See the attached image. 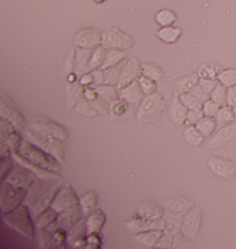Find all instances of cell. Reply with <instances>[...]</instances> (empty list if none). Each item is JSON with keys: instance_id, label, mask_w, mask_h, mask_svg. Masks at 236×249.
<instances>
[{"instance_id": "6da1fadb", "label": "cell", "mask_w": 236, "mask_h": 249, "mask_svg": "<svg viewBox=\"0 0 236 249\" xmlns=\"http://www.w3.org/2000/svg\"><path fill=\"white\" fill-rule=\"evenodd\" d=\"M59 189H60L59 181L51 185L48 182L39 181L32 185L30 191L27 192L26 203L30 207V214L33 218H37L41 213H44L51 207Z\"/></svg>"}, {"instance_id": "7a4b0ae2", "label": "cell", "mask_w": 236, "mask_h": 249, "mask_svg": "<svg viewBox=\"0 0 236 249\" xmlns=\"http://www.w3.org/2000/svg\"><path fill=\"white\" fill-rule=\"evenodd\" d=\"M18 154L22 155L30 163H33V165L41 169L49 170V172H55L56 173L60 169V165H59V162H58V160L55 157L45 153L42 148L37 147L32 142H20V148H18Z\"/></svg>"}, {"instance_id": "3957f363", "label": "cell", "mask_w": 236, "mask_h": 249, "mask_svg": "<svg viewBox=\"0 0 236 249\" xmlns=\"http://www.w3.org/2000/svg\"><path fill=\"white\" fill-rule=\"evenodd\" d=\"M164 109H165V102L161 94L152 93L142 100L139 110L137 113V120L146 123L156 122L162 115Z\"/></svg>"}, {"instance_id": "277c9868", "label": "cell", "mask_w": 236, "mask_h": 249, "mask_svg": "<svg viewBox=\"0 0 236 249\" xmlns=\"http://www.w3.org/2000/svg\"><path fill=\"white\" fill-rule=\"evenodd\" d=\"M101 47L108 49H119V51H128L133 47L131 36L121 32L118 27H107L101 32Z\"/></svg>"}, {"instance_id": "5b68a950", "label": "cell", "mask_w": 236, "mask_h": 249, "mask_svg": "<svg viewBox=\"0 0 236 249\" xmlns=\"http://www.w3.org/2000/svg\"><path fill=\"white\" fill-rule=\"evenodd\" d=\"M25 135H26L27 141L32 142V143L36 144L37 147L42 148L45 153L55 157L58 161H61V160H63V150H61L60 141H58V139H55V138H51V136L41 135L39 134V132H34L32 129L25 131Z\"/></svg>"}, {"instance_id": "8992f818", "label": "cell", "mask_w": 236, "mask_h": 249, "mask_svg": "<svg viewBox=\"0 0 236 249\" xmlns=\"http://www.w3.org/2000/svg\"><path fill=\"white\" fill-rule=\"evenodd\" d=\"M6 221L11 228L20 231L25 236L32 237L33 236V225L29 219V211L25 206H20L18 209H15L11 213H8L4 215Z\"/></svg>"}, {"instance_id": "52a82bcc", "label": "cell", "mask_w": 236, "mask_h": 249, "mask_svg": "<svg viewBox=\"0 0 236 249\" xmlns=\"http://www.w3.org/2000/svg\"><path fill=\"white\" fill-rule=\"evenodd\" d=\"M26 191L25 188L20 189V187H14L13 184L6 182L1 187V210L3 214L11 213L20 207V202L25 197Z\"/></svg>"}, {"instance_id": "ba28073f", "label": "cell", "mask_w": 236, "mask_h": 249, "mask_svg": "<svg viewBox=\"0 0 236 249\" xmlns=\"http://www.w3.org/2000/svg\"><path fill=\"white\" fill-rule=\"evenodd\" d=\"M124 228L127 229L128 233L131 234H138L142 231H149V230H164L165 229V221L160 219H145L141 216H131L124 222Z\"/></svg>"}, {"instance_id": "9c48e42d", "label": "cell", "mask_w": 236, "mask_h": 249, "mask_svg": "<svg viewBox=\"0 0 236 249\" xmlns=\"http://www.w3.org/2000/svg\"><path fill=\"white\" fill-rule=\"evenodd\" d=\"M201 221H202V211L198 207H193L187 211V214L183 216L182 225H180V231L182 236L186 237L187 240H194L201 228Z\"/></svg>"}, {"instance_id": "30bf717a", "label": "cell", "mask_w": 236, "mask_h": 249, "mask_svg": "<svg viewBox=\"0 0 236 249\" xmlns=\"http://www.w3.org/2000/svg\"><path fill=\"white\" fill-rule=\"evenodd\" d=\"M77 204H78V197L75 196L74 191L71 189V187L68 184H66L63 188L58 191L54 202L51 204V209H54L58 214H60V213L74 207Z\"/></svg>"}, {"instance_id": "8fae6325", "label": "cell", "mask_w": 236, "mask_h": 249, "mask_svg": "<svg viewBox=\"0 0 236 249\" xmlns=\"http://www.w3.org/2000/svg\"><path fill=\"white\" fill-rule=\"evenodd\" d=\"M30 129L41 135L55 138L58 141H64L67 138L66 129L51 120H36V122L30 123Z\"/></svg>"}, {"instance_id": "7c38bea8", "label": "cell", "mask_w": 236, "mask_h": 249, "mask_svg": "<svg viewBox=\"0 0 236 249\" xmlns=\"http://www.w3.org/2000/svg\"><path fill=\"white\" fill-rule=\"evenodd\" d=\"M236 146V123L231 125H225L220 131L213 135L209 142L210 148L235 147Z\"/></svg>"}, {"instance_id": "4fadbf2b", "label": "cell", "mask_w": 236, "mask_h": 249, "mask_svg": "<svg viewBox=\"0 0 236 249\" xmlns=\"http://www.w3.org/2000/svg\"><path fill=\"white\" fill-rule=\"evenodd\" d=\"M208 168L213 175H216L220 178H234L236 176L235 163L221 157H209Z\"/></svg>"}, {"instance_id": "5bb4252c", "label": "cell", "mask_w": 236, "mask_h": 249, "mask_svg": "<svg viewBox=\"0 0 236 249\" xmlns=\"http://www.w3.org/2000/svg\"><path fill=\"white\" fill-rule=\"evenodd\" d=\"M74 45L82 49H95L101 45V32L96 29H82L74 37Z\"/></svg>"}, {"instance_id": "9a60e30c", "label": "cell", "mask_w": 236, "mask_h": 249, "mask_svg": "<svg viewBox=\"0 0 236 249\" xmlns=\"http://www.w3.org/2000/svg\"><path fill=\"white\" fill-rule=\"evenodd\" d=\"M141 66H139V61L137 59H128L123 67H121L120 75H119V81H118V85L116 88L121 89L128 86L130 83L138 81L139 78V74H141Z\"/></svg>"}, {"instance_id": "2e32d148", "label": "cell", "mask_w": 236, "mask_h": 249, "mask_svg": "<svg viewBox=\"0 0 236 249\" xmlns=\"http://www.w3.org/2000/svg\"><path fill=\"white\" fill-rule=\"evenodd\" d=\"M82 215H85L83 211H82V207H79V206L77 204L74 207H71V209H68L66 210V211L60 213V215L55 219L54 223L58 230H68L81 221Z\"/></svg>"}, {"instance_id": "e0dca14e", "label": "cell", "mask_w": 236, "mask_h": 249, "mask_svg": "<svg viewBox=\"0 0 236 249\" xmlns=\"http://www.w3.org/2000/svg\"><path fill=\"white\" fill-rule=\"evenodd\" d=\"M187 112H189V109L183 105L182 101H180V98H179V95L174 97V98H172V101H171V104H169V109H168L171 122L174 123L175 125H177V127H182L183 124H186Z\"/></svg>"}, {"instance_id": "ac0fdd59", "label": "cell", "mask_w": 236, "mask_h": 249, "mask_svg": "<svg viewBox=\"0 0 236 249\" xmlns=\"http://www.w3.org/2000/svg\"><path fill=\"white\" fill-rule=\"evenodd\" d=\"M162 206L167 207L171 214L179 216L183 215V214H186L189 210L193 209V207H191V206H193V202L189 200V199H186V197H183V196H175V197L165 199V200L162 202Z\"/></svg>"}, {"instance_id": "d6986e66", "label": "cell", "mask_w": 236, "mask_h": 249, "mask_svg": "<svg viewBox=\"0 0 236 249\" xmlns=\"http://www.w3.org/2000/svg\"><path fill=\"white\" fill-rule=\"evenodd\" d=\"M118 93H119V98L120 100L126 101L127 104H131V105H137V104H139L143 100V91L141 90L137 81L130 83L126 88L119 89Z\"/></svg>"}, {"instance_id": "ffe728a7", "label": "cell", "mask_w": 236, "mask_h": 249, "mask_svg": "<svg viewBox=\"0 0 236 249\" xmlns=\"http://www.w3.org/2000/svg\"><path fill=\"white\" fill-rule=\"evenodd\" d=\"M199 76L198 75H186V76H179L174 81L171 82L172 85V90L176 95L184 94V93H190L194 86L198 85Z\"/></svg>"}, {"instance_id": "44dd1931", "label": "cell", "mask_w": 236, "mask_h": 249, "mask_svg": "<svg viewBox=\"0 0 236 249\" xmlns=\"http://www.w3.org/2000/svg\"><path fill=\"white\" fill-rule=\"evenodd\" d=\"M1 117L6 119L7 122H10L15 128L22 129L23 125V117L20 115V112L14 108L13 104L7 100L6 97H1Z\"/></svg>"}, {"instance_id": "7402d4cb", "label": "cell", "mask_w": 236, "mask_h": 249, "mask_svg": "<svg viewBox=\"0 0 236 249\" xmlns=\"http://www.w3.org/2000/svg\"><path fill=\"white\" fill-rule=\"evenodd\" d=\"M36 177L33 173H30L26 169H18L14 170L11 175L8 176L7 182L13 184L14 187H20V188H26V187H32L34 184Z\"/></svg>"}, {"instance_id": "603a6c76", "label": "cell", "mask_w": 236, "mask_h": 249, "mask_svg": "<svg viewBox=\"0 0 236 249\" xmlns=\"http://www.w3.org/2000/svg\"><path fill=\"white\" fill-rule=\"evenodd\" d=\"M92 56V49H82V48H77L75 49V74L77 76H82V75L88 74L90 71L89 68V60Z\"/></svg>"}, {"instance_id": "cb8c5ba5", "label": "cell", "mask_w": 236, "mask_h": 249, "mask_svg": "<svg viewBox=\"0 0 236 249\" xmlns=\"http://www.w3.org/2000/svg\"><path fill=\"white\" fill-rule=\"evenodd\" d=\"M162 234V230H149V231H142L138 234H134L135 243L141 244L145 248H155L160 237Z\"/></svg>"}, {"instance_id": "d4e9b609", "label": "cell", "mask_w": 236, "mask_h": 249, "mask_svg": "<svg viewBox=\"0 0 236 249\" xmlns=\"http://www.w3.org/2000/svg\"><path fill=\"white\" fill-rule=\"evenodd\" d=\"M135 215L145 219H160L162 218V209L153 203H142L135 211Z\"/></svg>"}, {"instance_id": "484cf974", "label": "cell", "mask_w": 236, "mask_h": 249, "mask_svg": "<svg viewBox=\"0 0 236 249\" xmlns=\"http://www.w3.org/2000/svg\"><path fill=\"white\" fill-rule=\"evenodd\" d=\"M105 222V215L101 211H95L88 216V219L85 221V226H86V234H93V233H100L102 225Z\"/></svg>"}, {"instance_id": "4316f807", "label": "cell", "mask_w": 236, "mask_h": 249, "mask_svg": "<svg viewBox=\"0 0 236 249\" xmlns=\"http://www.w3.org/2000/svg\"><path fill=\"white\" fill-rule=\"evenodd\" d=\"M180 36H182V29L179 26H174V25L160 27L158 32H157L158 40H161L165 44H174L180 38Z\"/></svg>"}, {"instance_id": "83f0119b", "label": "cell", "mask_w": 236, "mask_h": 249, "mask_svg": "<svg viewBox=\"0 0 236 249\" xmlns=\"http://www.w3.org/2000/svg\"><path fill=\"white\" fill-rule=\"evenodd\" d=\"M126 52L127 51H119V49H108L107 54H105V60L102 63L100 68L101 70H107V68L115 67L118 64H120L121 61L126 59Z\"/></svg>"}, {"instance_id": "f1b7e54d", "label": "cell", "mask_w": 236, "mask_h": 249, "mask_svg": "<svg viewBox=\"0 0 236 249\" xmlns=\"http://www.w3.org/2000/svg\"><path fill=\"white\" fill-rule=\"evenodd\" d=\"M183 138H184V141L187 142V144L191 146V147H198L205 141V136L197 129L196 125H189V127L186 128L184 132H183Z\"/></svg>"}, {"instance_id": "f546056e", "label": "cell", "mask_w": 236, "mask_h": 249, "mask_svg": "<svg viewBox=\"0 0 236 249\" xmlns=\"http://www.w3.org/2000/svg\"><path fill=\"white\" fill-rule=\"evenodd\" d=\"M95 90L96 93H97V97L101 98L102 101L108 102V104H112V102L119 98L118 90L114 86H111V85H101V86H97Z\"/></svg>"}, {"instance_id": "4dcf8cb0", "label": "cell", "mask_w": 236, "mask_h": 249, "mask_svg": "<svg viewBox=\"0 0 236 249\" xmlns=\"http://www.w3.org/2000/svg\"><path fill=\"white\" fill-rule=\"evenodd\" d=\"M155 20L158 26H171L176 22V14L171 8H162L155 15Z\"/></svg>"}, {"instance_id": "1f68e13d", "label": "cell", "mask_w": 236, "mask_h": 249, "mask_svg": "<svg viewBox=\"0 0 236 249\" xmlns=\"http://www.w3.org/2000/svg\"><path fill=\"white\" fill-rule=\"evenodd\" d=\"M216 125V120H213V117H208V116H203L202 119L196 124L197 129H198L205 138H209V136H212V135L215 134Z\"/></svg>"}, {"instance_id": "d6a6232c", "label": "cell", "mask_w": 236, "mask_h": 249, "mask_svg": "<svg viewBox=\"0 0 236 249\" xmlns=\"http://www.w3.org/2000/svg\"><path fill=\"white\" fill-rule=\"evenodd\" d=\"M223 71V68L218 64H202L198 68V76L205 79H217V75Z\"/></svg>"}, {"instance_id": "836d02e7", "label": "cell", "mask_w": 236, "mask_h": 249, "mask_svg": "<svg viewBox=\"0 0 236 249\" xmlns=\"http://www.w3.org/2000/svg\"><path fill=\"white\" fill-rule=\"evenodd\" d=\"M215 117H216V123L217 124H220V125L228 124V123L234 122L236 119L235 113H234V109H232V107H228V105L220 107V109L217 110V113Z\"/></svg>"}, {"instance_id": "e575fe53", "label": "cell", "mask_w": 236, "mask_h": 249, "mask_svg": "<svg viewBox=\"0 0 236 249\" xmlns=\"http://www.w3.org/2000/svg\"><path fill=\"white\" fill-rule=\"evenodd\" d=\"M105 54H107V51L101 45L93 49L92 56H90V60H89V68H90V71L101 67L102 63L105 60Z\"/></svg>"}, {"instance_id": "d590c367", "label": "cell", "mask_w": 236, "mask_h": 249, "mask_svg": "<svg viewBox=\"0 0 236 249\" xmlns=\"http://www.w3.org/2000/svg\"><path fill=\"white\" fill-rule=\"evenodd\" d=\"M56 214H58V213H56L54 209L45 210L44 213H41L40 215L36 218V226H37L39 229H45L47 226H49V225L58 218Z\"/></svg>"}, {"instance_id": "8d00e7d4", "label": "cell", "mask_w": 236, "mask_h": 249, "mask_svg": "<svg viewBox=\"0 0 236 249\" xmlns=\"http://www.w3.org/2000/svg\"><path fill=\"white\" fill-rule=\"evenodd\" d=\"M141 74L152 81L157 82L162 78V70L153 63H146L145 66H142Z\"/></svg>"}, {"instance_id": "74e56055", "label": "cell", "mask_w": 236, "mask_h": 249, "mask_svg": "<svg viewBox=\"0 0 236 249\" xmlns=\"http://www.w3.org/2000/svg\"><path fill=\"white\" fill-rule=\"evenodd\" d=\"M217 81L221 83L225 88H231V86H236V70L235 68H228V70H223L220 74L217 75Z\"/></svg>"}, {"instance_id": "f35d334b", "label": "cell", "mask_w": 236, "mask_h": 249, "mask_svg": "<svg viewBox=\"0 0 236 249\" xmlns=\"http://www.w3.org/2000/svg\"><path fill=\"white\" fill-rule=\"evenodd\" d=\"M121 67L123 64H118L115 67L107 68L104 70V78H105V85H111V86H116L118 81H119V75H120Z\"/></svg>"}, {"instance_id": "ab89813d", "label": "cell", "mask_w": 236, "mask_h": 249, "mask_svg": "<svg viewBox=\"0 0 236 249\" xmlns=\"http://www.w3.org/2000/svg\"><path fill=\"white\" fill-rule=\"evenodd\" d=\"M225 94H227V88L223 86L221 83H218L215 88V90L210 93V100L218 104L220 107H223V105H227V97H225Z\"/></svg>"}, {"instance_id": "60d3db41", "label": "cell", "mask_w": 236, "mask_h": 249, "mask_svg": "<svg viewBox=\"0 0 236 249\" xmlns=\"http://www.w3.org/2000/svg\"><path fill=\"white\" fill-rule=\"evenodd\" d=\"M96 203H97V194L93 192V191H90V192H88L86 195L82 197L81 202H79L83 214H88L89 211H92V210L95 209Z\"/></svg>"}, {"instance_id": "b9f144b4", "label": "cell", "mask_w": 236, "mask_h": 249, "mask_svg": "<svg viewBox=\"0 0 236 249\" xmlns=\"http://www.w3.org/2000/svg\"><path fill=\"white\" fill-rule=\"evenodd\" d=\"M179 98H180V101L182 104L186 107V108L191 110V109H202V102L199 101L198 98H196L194 95L191 94V93H184V94L179 95Z\"/></svg>"}, {"instance_id": "7bdbcfd3", "label": "cell", "mask_w": 236, "mask_h": 249, "mask_svg": "<svg viewBox=\"0 0 236 249\" xmlns=\"http://www.w3.org/2000/svg\"><path fill=\"white\" fill-rule=\"evenodd\" d=\"M138 85H139V88L143 91V94H152V93H156V82L152 81V79H149L146 76H143L141 75L139 78H138Z\"/></svg>"}, {"instance_id": "ee69618b", "label": "cell", "mask_w": 236, "mask_h": 249, "mask_svg": "<svg viewBox=\"0 0 236 249\" xmlns=\"http://www.w3.org/2000/svg\"><path fill=\"white\" fill-rule=\"evenodd\" d=\"M128 104L126 101H123L120 98H118L116 101H114L111 104V113L112 116H116V117H121L127 112Z\"/></svg>"}, {"instance_id": "f6af8a7d", "label": "cell", "mask_w": 236, "mask_h": 249, "mask_svg": "<svg viewBox=\"0 0 236 249\" xmlns=\"http://www.w3.org/2000/svg\"><path fill=\"white\" fill-rule=\"evenodd\" d=\"M218 109H220V105H218V104H216L215 101H212V100H208L206 102H203V105H202L203 116H208V117H215Z\"/></svg>"}, {"instance_id": "bcb514c9", "label": "cell", "mask_w": 236, "mask_h": 249, "mask_svg": "<svg viewBox=\"0 0 236 249\" xmlns=\"http://www.w3.org/2000/svg\"><path fill=\"white\" fill-rule=\"evenodd\" d=\"M203 117L202 109H191L187 112V119H186V124L189 125H196L197 123L199 122Z\"/></svg>"}, {"instance_id": "7dc6e473", "label": "cell", "mask_w": 236, "mask_h": 249, "mask_svg": "<svg viewBox=\"0 0 236 249\" xmlns=\"http://www.w3.org/2000/svg\"><path fill=\"white\" fill-rule=\"evenodd\" d=\"M172 233L168 230H162V234L158 240V243L156 245V248H171L172 247Z\"/></svg>"}, {"instance_id": "c3c4849f", "label": "cell", "mask_w": 236, "mask_h": 249, "mask_svg": "<svg viewBox=\"0 0 236 249\" xmlns=\"http://www.w3.org/2000/svg\"><path fill=\"white\" fill-rule=\"evenodd\" d=\"M198 85H199V88L202 89L205 93H208L210 95V93L215 90L217 85H218V81L217 79H205V78H199V81H198Z\"/></svg>"}, {"instance_id": "681fc988", "label": "cell", "mask_w": 236, "mask_h": 249, "mask_svg": "<svg viewBox=\"0 0 236 249\" xmlns=\"http://www.w3.org/2000/svg\"><path fill=\"white\" fill-rule=\"evenodd\" d=\"M73 68H75V49H71V52L68 53L67 59L64 61V72L71 74Z\"/></svg>"}, {"instance_id": "f907efd6", "label": "cell", "mask_w": 236, "mask_h": 249, "mask_svg": "<svg viewBox=\"0 0 236 249\" xmlns=\"http://www.w3.org/2000/svg\"><path fill=\"white\" fill-rule=\"evenodd\" d=\"M190 93L194 95L196 98H198V100L202 102V104H203V102L208 101V100H210V95L208 94V93H205L202 89L199 88V85L194 86V88H193V90H191Z\"/></svg>"}, {"instance_id": "816d5d0a", "label": "cell", "mask_w": 236, "mask_h": 249, "mask_svg": "<svg viewBox=\"0 0 236 249\" xmlns=\"http://www.w3.org/2000/svg\"><path fill=\"white\" fill-rule=\"evenodd\" d=\"M90 74H92V76H93V83H95L96 86H101V85H105L104 70H101V68H97V70H93Z\"/></svg>"}, {"instance_id": "f5cc1de1", "label": "cell", "mask_w": 236, "mask_h": 249, "mask_svg": "<svg viewBox=\"0 0 236 249\" xmlns=\"http://www.w3.org/2000/svg\"><path fill=\"white\" fill-rule=\"evenodd\" d=\"M227 105L228 107H234L236 104V86H231L227 88Z\"/></svg>"}, {"instance_id": "db71d44e", "label": "cell", "mask_w": 236, "mask_h": 249, "mask_svg": "<svg viewBox=\"0 0 236 249\" xmlns=\"http://www.w3.org/2000/svg\"><path fill=\"white\" fill-rule=\"evenodd\" d=\"M79 83H81V86H90V85H93V76H92V74L82 75L81 79H79Z\"/></svg>"}, {"instance_id": "11a10c76", "label": "cell", "mask_w": 236, "mask_h": 249, "mask_svg": "<svg viewBox=\"0 0 236 249\" xmlns=\"http://www.w3.org/2000/svg\"><path fill=\"white\" fill-rule=\"evenodd\" d=\"M83 95H85V98L88 101H95L96 97H97V93H96V90H93V89H86Z\"/></svg>"}, {"instance_id": "9f6ffc18", "label": "cell", "mask_w": 236, "mask_h": 249, "mask_svg": "<svg viewBox=\"0 0 236 249\" xmlns=\"http://www.w3.org/2000/svg\"><path fill=\"white\" fill-rule=\"evenodd\" d=\"M75 76H77V74H74V72H71V74H68V75H67V81H68V82H71V83H73V82H75Z\"/></svg>"}, {"instance_id": "6f0895ef", "label": "cell", "mask_w": 236, "mask_h": 249, "mask_svg": "<svg viewBox=\"0 0 236 249\" xmlns=\"http://www.w3.org/2000/svg\"><path fill=\"white\" fill-rule=\"evenodd\" d=\"M232 109H234V113H235V117H236V104L232 107Z\"/></svg>"}, {"instance_id": "680465c9", "label": "cell", "mask_w": 236, "mask_h": 249, "mask_svg": "<svg viewBox=\"0 0 236 249\" xmlns=\"http://www.w3.org/2000/svg\"><path fill=\"white\" fill-rule=\"evenodd\" d=\"M97 3H101V1H104V0H96Z\"/></svg>"}]
</instances>
